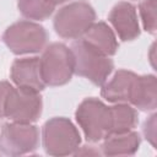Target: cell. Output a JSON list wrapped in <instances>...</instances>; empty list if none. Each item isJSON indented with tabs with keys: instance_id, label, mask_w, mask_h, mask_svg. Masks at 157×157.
Returning <instances> with one entry per match:
<instances>
[{
	"instance_id": "obj_1",
	"label": "cell",
	"mask_w": 157,
	"mask_h": 157,
	"mask_svg": "<svg viewBox=\"0 0 157 157\" xmlns=\"http://www.w3.org/2000/svg\"><path fill=\"white\" fill-rule=\"evenodd\" d=\"M70 49L74 56L75 74L86 77L96 86H102L114 69L113 60L93 49L82 38L76 39Z\"/></svg>"
},
{
	"instance_id": "obj_2",
	"label": "cell",
	"mask_w": 157,
	"mask_h": 157,
	"mask_svg": "<svg viewBox=\"0 0 157 157\" xmlns=\"http://www.w3.org/2000/svg\"><path fill=\"white\" fill-rule=\"evenodd\" d=\"M42 144L49 156H69L74 155L80 147L81 135L70 119L55 117L44 123Z\"/></svg>"
},
{
	"instance_id": "obj_3",
	"label": "cell",
	"mask_w": 157,
	"mask_h": 157,
	"mask_svg": "<svg viewBox=\"0 0 157 157\" xmlns=\"http://www.w3.org/2000/svg\"><path fill=\"white\" fill-rule=\"evenodd\" d=\"M96 22V11L85 0H78L63 6L53 20L56 34L64 39H78L91 25Z\"/></svg>"
},
{
	"instance_id": "obj_4",
	"label": "cell",
	"mask_w": 157,
	"mask_h": 157,
	"mask_svg": "<svg viewBox=\"0 0 157 157\" xmlns=\"http://www.w3.org/2000/svg\"><path fill=\"white\" fill-rule=\"evenodd\" d=\"M39 66L45 86L56 87L66 85L75 74L71 49L63 43L47 45L39 58Z\"/></svg>"
},
{
	"instance_id": "obj_5",
	"label": "cell",
	"mask_w": 157,
	"mask_h": 157,
	"mask_svg": "<svg viewBox=\"0 0 157 157\" xmlns=\"http://www.w3.org/2000/svg\"><path fill=\"white\" fill-rule=\"evenodd\" d=\"M2 40L16 55L36 54L45 48L48 33L39 23L22 20L6 28L2 34Z\"/></svg>"
},
{
	"instance_id": "obj_6",
	"label": "cell",
	"mask_w": 157,
	"mask_h": 157,
	"mask_svg": "<svg viewBox=\"0 0 157 157\" xmlns=\"http://www.w3.org/2000/svg\"><path fill=\"white\" fill-rule=\"evenodd\" d=\"M75 118L90 142H98L109 134V107L98 98L83 99L75 112Z\"/></svg>"
},
{
	"instance_id": "obj_7",
	"label": "cell",
	"mask_w": 157,
	"mask_h": 157,
	"mask_svg": "<svg viewBox=\"0 0 157 157\" xmlns=\"http://www.w3.org/2000/svg\"><path fill=\"white\" fill-rule=\"evenodd\" d=\"M39 131L32 123H6L0 131V151L6 156H22L38 148Z\"/></svg>"
},
{
	"instance_id": "obj_8",
	"label": "cell",
	"mask_w": 157,
	"mask_h": 157,
	"mask_svg": "<svg viewBox=\"0 0 157 157\" xmlns=\"http://www.w3.org/2000/svg\"><path fill=\"white\" fill-rule=\"evenodd\" d=\"M43 102L39 92L16 87L10 91L5 104V117L11 121L34 123L42 114Z\"/></svg>"
},
{
	"instance_id": "obj_9",
	"label": "cell",
	"mask_w": 157,
	"mask_h": 157,
	"mask_svg": "<svg viewBox=\"0 0 157 157\" xmlns=\"http://www.w3.org/2000/svg\"><path fill=\"white\" fill-rule=\"evenodd\" d=\"M108 21L113 26L119 39L124 42L134 40L140 36L136 7L128 1L115 4L108 15Z\"/></svg>"
},
{
	"instance_id": "obj_10",
	"label": "cell",
	"mask_w": 157,
	"mask_h": 157,
	"mask_svg": "<svg viewBox=\"0 0 157 157\" xmlns=\"http://www.w3.org/2000/svg\"><path fill=\"white\" fill-rule=\"evenodd\" d=\"M10 76L12 82L20 88L40 92L45 87L40 75L39 58L37 56L16 59L11 65Z\"/></svg>"
},
{
	"instance_id": "obj_11",
	"label": "cell",
	"mask_w": 157,
	"mask_h": 157,
	"mask_svg": "<svg viewBox=\"0 0 157 157\" xmlns=\"http://www.w3.org/2000/svg\"><path fill=\"white\" fill-rule=\"evenodd\" d=\"M136 76L132 71L118 70L108 82L102 85L101 96L110 103H129Z\"/></svg>"
},
{
	"instance_id": "obj_12",
	"label": "cell",
	"mask_w": 157,
	"mask_h": 157,
	"mask_svg": "<svg viewBox=\"0 0 157 157\" xmlns=\"http://www.w3.org/2000/svg\"><path fill=\"white\" fill-rule=\"evenodd\" d=\"M135 108L151 112L157 107V80L155 75H137L131 90L130 101Z\"/></svg>"
},
{
	"instance_id": "obj_13",
	"label": "cell",
	"mask_w": 157,
	"mask_h": 157,
	"mask_svg": "<svg viewBox=\"0 0 157 157\" xmlns=\"http://www.w3.org/2000/svg\"><path fill=\"white\" fill-rule=\"evenodd\" d=\"M81 38L93 49L107 56L114 55L119 48L115 33L103 21L93 22Z\"/></svg>"
},
{
	"instance_id": "obj_14",
	"label": "cell",
	"mask_w": 157,
	"mask_h": 157,
	"mask_svg": "<svg viewBox=\"0 0 157 157\" xmlns=\"http://www.w3.org/2000/svg\"><path fill=\"white\" fill-rule=\"evenodd\" d=\"M141 137L139 132L131 130L126 132L109 134L103 139L101 145L102 155L104 156H131L140 147Z\"/></svg>"
},
{
	"instance_id": "obj_15",
	"label": "cell",
	"mask_w": 157,
	"mask_h": 157,
	"mask_svg": "<svg viewBox=\"0 0 157 157\" xmlns=\"http://www.w3.org/2000/svg\"><path fill=\"white\" fill-rule=\"evenodd\" d=\"M137 123V110L129 103H114L109 107V134L131 131Z\"/></svg>"
},
{
	"instance_id": "obj_16",
	"label": "cell",
	"mask_w": 157,
	"mask_h": 157,
	"mask_svg": "<svg viewBox=\"0 0 157 157\" xmlns=\"http://www.w3.org/2000/svg\"><path fill=\"white\" fill-rule=\"evenodd\" d=\"M17 6L23 17L34 21H43L48 18L55 9V6L48 0H18Z\"/></svg>"
},
{
	"instance_id": "obj_17",
	"label": "cell",
	"mask_w": 157,
	"mask_h": 157,
	"mask_svg": "<svg viewBox=\"0 0 157 157\" xmlns=\"http://www.w3.org/2000/svg\"><path fill=\"white\" fill-rule=\"evenodd\" d=\"M157 0H142L139 4V12L144 29L150 34H156L157 32Z\"/></svg>"
},
{
	"instance_id": "obj_18",
	"label": "cell",
	"mask_w": 157,
	"mask_h": 157,
	"mask_svg": "<svg viewBox=\"0 0 157 157\" xmlns=\"http://www.w3.org/2000/svg\"><path fill=\"white\" fill-rule=\"evenodd\" d=\"M156 118L157 115L153 113L148 119L145 120L144 123V135L146 137V140L156 148Z\"/></svg>"
},
{
	"instance_id": "obj_19",
	"label": "cell",
	"mask_w": 157,
	"mask_h": 157,
	"mask_svg": "<svg viewBox=\"0 0 157 157\" xmlns=\"http://www.w3.org/2000/svg\"><path fill=\"white\" fill-rule=\"evenodd\" d=\"M11 90H12V85L10 82L0 81V118L5 117V104Z\"/></svg>"
},
{
	"instance_id": "obj_20",
	"label": "cell",
	"mask_w": 157,
	"mask_h": 157,
	"mask_svg": "<svg viewBox=\"0 0 157 157\" xmlns=\"http://www.w3.org/2000/svg\"><path fill=\"white\" fill-rule=\"evenodd\" d=\"M74 155H99V152L97 150H93L92 146H83L82 151L81 150H76V152Z\"/></svg>"
},
{
	"instance_id": "obj_21",
	"label": "cell",
	"mask_w": 157,
	"mask_h": 157,
	"mask_svg": "<svg viewBox=\"0 0 157 157\" xmlns=\"http://www.w3.org/2000/svg\"><path fill=\"white\" fill-rule=\"evenodd\" d=\"M52 5H54V6H56V5H60V4H64V2H66L67 0H48Z\"/></svg>"
}]
</instances>
